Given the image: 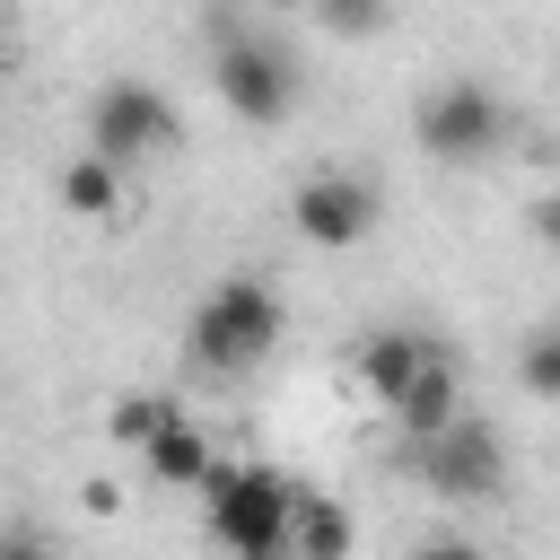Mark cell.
Wrapping results in <instances>:
<instances>
[{"label":"cell","mask_w":560,"mask_h":560,"mask_svg":"<svg viewBox=\"0 0 560 560\" xmlns=\"http://www.w3.org/2000/svg\"><path fill=\"white\" fill-rule=\"evenodd\" d=\"M280 332H289V306L271 298V280L236 271V280H219V289L192 306L184 350H192V368H210V376H245L262 350H280Z\"/></svg>","instance_id":"1"},{"label":"cell","mask_w":560,"mask_h":560,"mask_svg":"<svg viewBox=\"0 0 560 560\" xmlns=\"http://www.w3.org/2000/svg\"><path fill=\"white\" fill-rule=\"evenodd\" d=\"M289 499H298V481L289 472H271V464H210V481H201V508H210V542L219 551H280L289 542Z\"/></svg>","instance_id":"2"},{"label":"cell","mask_w":560,"mask_h":560,"mask_svg":"<svg viewBox=\"0 0 560 560\" xmlns=\"http://www.w3.org/2000/svg\"><path fill=\"white\" fill-rule=\"evenodd\" d=\"M210 88L228 96L236 122H262V131L298 114V61H289L271 35H245V26H219V44H210Z\"/></svg>","instance_id":"3"},{"label":"cell","mask_w":560,"mask_h":560,"mask_svg":"<svg viewBox=\"0 0 560 560\" xmlns=\"http://www.w3.org/2000/svg\"><path fill=\"white\" fill-rule=\"evenodd\" d=\"M411 131H420V149H429L438 166H481V158L508 140V105H499L481 79H446V88L420 96Z\"/></svg>","instance_id":"4"},{"label":"cell","mask_w":560,"mask_h":560,"mask_svg":"<svg viewBox=\"0 0 560 560\" xmlns=\"http://www.w3.org/2000/svg\"><path fill=\"white\" fill-rule=\"evenodd\" d=\"M411 464H420V481L438 490V499H499L508 490V446H499V429L490 420H446V429H429V438H411Z\"/></svg>","instance_id":"5"},{"label":"cell","mask_w":560,"mask_h":560,"mask_svg":"<svg viewBox=\"0 0 560 560\" xmlns=\"http://www.w3.org/2000/svg\"><path fill=\"white\" fill-rule=\"evenodd\" d=\"M166 140H175V105H166V88H149V79H114V88H96V105H88V149H96V158L140 166V158L166 149Z\"/></svg>","instance_id":"6"},{"label":"cell","mask_w":560,"mask_h":560,"mask_svg":"<svg viewBox=\"0 0 560 560\" xmlns=\"http://www.w3.org/2000/svg\"><path fill=\"white\" fill-rule=\"evenodd\" d=\"M289 228H298L306 245L341 254V245H359V236L376 228V184L350 175V166H324V175H306V184L289 192Z\"/></svg>","instance_id":"7"},{"label":"cell","mask_w":560,"mask_h":560,"mask_svg":"<svg viewBox=\"0 0 560 560\" xmlns=\"http://www.w3.org/2000/svg\"><path fill=\"white\" fill-rule=\"evenodd\" d=\"M429 359H438V341H429V332H411V324H376V332L359 341V376H368V394H376V402H394Z\"/></svg>","instance_id":"8"},{"label":"cell","mask_w":560,"mask_h":560,"mask_svg":"<svg viewBox=\"0 0 560 560\" xmlns=\"http://www.w3.org/2000/svg\"><path fill=\"white\" fill-rule=\"evenodd\" d=\"M350 551H359V525H350V508L298 481V499H289V560H350Z\"/></svg>","instance_id":"9"},{"label":"cell","mask_w":560,"mask_h":560,"mask_svg":"<svg viewBox=\"0 0 560 560\" xmlns=\"http://www.w3.org/2000/svg\"><path fill=\"white\" fill-rule=\"evenodd\" d=\"M385 411L402 420V438H429V429H446V420L464 411V376H455V359L438 350V359H429V368H420V376H411V385H402Z\"/></svg>","instance_id":"10"},{"label":"cell","mask_w":560,"mask_h":560,"mask_svg":"<svg viewBox=\"0 0 560 560\" xmlns=\"http://www.w3.org/2000/svg\"><path fill=\"white\" fill-rule=\"evenodd\" d=\"M140 464H149V481H158V490H201L219 455H210L201 420H166V429H158V438L140 446Z\"/></svg>","instance_id":"11"},{"label":"cell","mask_w":560,"mask_h":560,"mask_svg":"<svg viewBox=\"0 0 560 560\" xmlns=\"http://www.w3.org/2000/svg\"><path fill=\"white\" fill-rule=\"evenodd\" d=\"M61 201H70L79 219H114V210H122V166L96 158V149L70 158V166H61Z\"/></svg>","instance_id":"12"},{"label":"cell","mask_w":560,"mask_h":560,"mask_svg":"<svg viewBox=\"0 0 560 560\" xmlns=\"http://www.w3.org/2000/svg\"><path fill=\"white\" fill-rule=\"evenodd\" d=\"M166 420H184V402H175V394H122L105 429H114V446H149Z\"/></svg>","instance_id":"13"},{"label":"cell","mask_w":560,"mask_h":560,"mask_svg":"<svg viewBox=\"0 0 560 560\" xmlns=\"http://www.w3.org/2000/svg\"><path fill=\"white\" fill-rule=\"evenodd\" d=\"M516 376H525V394H542V402H560V324H542V332H525V350H516Z\"/></svg>","instance_id":"14"},{"label":"cell","mask_w":560,"mask_h":560,"mask_svg":"<svg viewBox=\"0 0 560 560\" xmlns=\"http://www.w3.org/2000/svg\"><path fill=\"white\" fill-rule=\"evenodd\" d=\"M315 18H324L332 35H376V26H385V0H315Z\"/></svg>","instance_id":"15"},{"label":"cell","mask_w":560,"mask_h":560,"mask_svg":"<svg viewBox=\"0 0 560 560\" xmlns=\"http://www.w3.org/2000/svg\"><path fill=\"white\" fill-rule=\"evenodd\" d=\"M0 560H52V551H44V534H26V525H9V534H0Z\"/></svg>","instance_id":"16"},{"label":"cell","mask_w":560,"mask_h":560,"mask_svg":"<svg viewBox=\"0 0 560 560\" xmlns=\"http://www.w3.org/2000/svg\"><path fill=\"white\" fill-rule=\"evenodd\" d=\"M534 236L560 254V192H542V201H534Z\"/></svg>","instance_id":"17"},{"label":"cell","mask_w":560,"mask_h":560,"mask_svg":"<svg viewBox=\"0 0 560 560\" xmlns=\"http://www.w3.org/2000/svg\"><path fill=\"white\" fill-rule=\"evenodd\" d=\"M411 560H481L472 542H429V551H411Z\"/></svg>","instance_id":"18"},{"label":"cell","mask_w":560,"mask_h":560,"mask_svg":"<svg viewBox=\"0 0 560 560\" xmlns=\"http://www.w3.org/2000/svg\"><path fill=\"white\" fill-rule=\"evenodd\" d=\"M245 560H289V542H280V551H245Z\"/></svg>","instance_id":"19"},{"label":"cell","mask_w":560,"mask_h":560,"mask_svg":"<svg viewBox=\"0 0 560 560\" xmlns=\"http://www.w3.org/2000/svg\"><path fill=\"white\" fill-rule=\"evenodd\" d=\"M0 61H9V18H0Z\"/></svg>","instance_id":"20"}]
</instances>
